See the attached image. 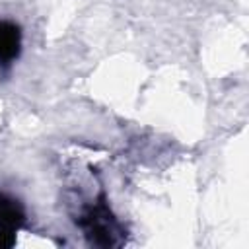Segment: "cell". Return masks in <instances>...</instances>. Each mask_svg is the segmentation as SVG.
I'll return each instance as SVG.
<instances>
[{
	"mask_svg": "<svg viewBox=\"0 0 249 249\" xmlns=\"http://www.w3.org/2000/svg\"><path fill=\"white\" fill-rule=\"evenodd\" d=\"M25 224V208L12 195L0 191V249L16 243V233Z\"/></svg>",
	"mask_w": 249,
	"mask_h": 249,
	"instance_id": "2",
	"label": "cell"
},
{
	"mask_svg": "<svg viewBox=\"0 0 249 249\" xmlns=\"http://www.w3.org/2000/svg\"><path fill=\"white\" fill-rule=\"evenodd\" d=\"M21 27L12 19H0V68L8 70L21 54Z\"/></svg>",
	"mask_w": 249,
	"mask_h": 249,
	"instance_id": "3",
	"label": "cell"
},
{
	"mask_svg": "<svg viewBox=\"0 0 249 249\" xmlns=\"http://www.w3.org/2000/svg\"><path fill=\"white\" fill-rule=\"evenodd\" d=\"M80 226L89 235L91 243H95V245H113L115 243L113 235H115L117 222L105 202H97V204L89 206L82 214Z\"/></svg>",
	"mask_w": 249,
	"mask_h": 249,
	"instance_id": "1",
	"label": "cell"
}]
</instances>
